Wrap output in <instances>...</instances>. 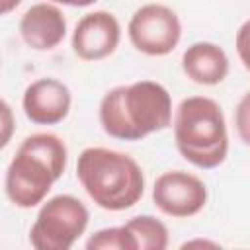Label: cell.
I'll use <instances>...</instances> for the list:
<instances>
[{
	"label": "cell",
	"instance_id": "cell-1",
	"mask_svg": "<svg viewBox=\"0 0 250 250\" xmlns=\"http://www.w3.org/2000/svg\"><path fill=\"white\" fill-rule=\"evenodd\" d=\"M100 125L117 141H141L172 123L170 92L154 80H137L107 90L98 107Z\"/></svg>",
	"mask_w": 250,
	"mask_h": 250
},
{
	"label": "cell",
	"instance_id": "cell-2",
	"mask_svg": "<svg viewBox=\"0 0 250 250\" xmlns=\"http://www.w3.org/2000/svg\"><path fill=\"white\" fill-rule=\"evenodd\" d=\"M68 148L49 131L27 135L18 146L4 174V191L12 205L31 209L41 205L53 184L66 170Z\"/></svg>",
	"mask_w": 250,
	"mask_h": 250
},
{
	"label": "cell",
	"instance_id": "cell-3",
	"mask_svg": "<svg viewBox=\"0 0 250 250\" xmlns=\"http://www.w3.org/2000/svg\"><path fill=\"white\" fill-rule=\"evenodd\" d=\"M76 178L100 209L113 213L131 209L145 193V174L139 162L105 146H88L78 154Z\"/></svg>",
	"mask_w": 250,
	"mask_h": 250
},
{
	"label": "cell",
	"instance_id": "cell-4",
	"mask_svg": "<svg viewBox=\"0 0 250 250\" xmlns=\"http://www.w3.org/2000/svg\"><path fill=\"white\" fill-rule=\"evenodd\" d=\"M172 131L184 160L201 170L219 168L229 154V129L223 107L207 96L184 98L172 115Z\"/></svg>",
	"mask_w": 250,
	"mask_h": 250
},
{
	"label": "cell",
	"instance_id": "cell-5",
	"mask_svg": "<svg viewBox=\"0 0 250 250\" xmlns=\"http://www.w3.org/2000/svg\"><path fill=\"white\" fill-rule=\"evenodd\" d=\"M90 223L88 207L70 193H59L41 203L29 229L35 250H70Z\"/></svg>",
	"mask_w": 250,
	"mask_h": 250
},
{
	"label": "cell",
	"instance_id": "cell-6",
	"mask_svg": "<svg viewBox=\"0 0 250 250\" xmlns=\"http://www.w3.org/2000/svg\"><path fill=\"white\" fill-rule=\"evenodd\" d=\"M131 45L148 57L170 55L182 39V21L178 14L160 2H148L137 8L127 23Z\"/></svg>",
	"mask_w": 250,
	"mask_h": 250
},
{
	"label": "cell",
	"instance_id": "cell-7",
	"mask_svg": "<svg viewBox=\"0 0 250 250\" xmlns=\"http://www.w3.org/2000/svg\"><path fill=\"white\" fill-rule=\"evenodd\" d=\"M207 186L205 182L186 170H166L152 186L154 207L174 219H188L203 211L207 205Z\"/></svg>",
	"mask_w": 250,
	"mask_h": 250
},
{
	"label": "cell",
	"instance_id": "cell-8",
	"mask_svg": "<svg viewBox=\"0 0 250 250\" xmlns=\"http://www.w3.org/2000/svg\"><path fill=\"white\" fill-rule=\"evenodd\" d=\"M121 41V25L115 14L107 10H94L84 14L74 25L70 45L82 61H102L115 53Z\"/></svg>",
	"mask_w": 250,
	"mask_h": 250
},
{
	"label": "cell",
	"instance_id": "cell-9",
	"mask_svg": "<svg viewBox=\"0 0 250 250\" xmlns=\"http://www.w3.org/2000/svg\"><path fill=\"white\" fill-rule=\"evenodd\" d=\"M72 94L57 78H37L23 90L21 107L25 117L35 125H57L70 113Z\"/></svg>",
	"mask_w": 250,
	"mask_h": 250
},
{
	"label": "cell",
	"instance_id": "cell-10",
	"mask_svg": "<svg viewBox=\"0 0 250 250\" xmlns=\"http://www.w3.org/2000/svg\"><path fill=\"white\" fill-rule=\"evenodd\" d=\"M20 35L33 51H53L66 35V18L57 4L37 2L23 12Z\"/></svg>",
	"mask_w": 250,
	"mask_h": 250
},
{
	"label": "cell",
	"instance_id": "cell-11",
	"mask_svg": "<svg viewBox=\"0 0 250 250\" xmlns=\"http://www.w3.org/2000/svg\"><path fill=\"white\" fill-rule=\"evenodd\" d=\"M229 68V57L217 43L195 41L182 53V70L195 84L217 86L227 78Z\"/></svg>",
	"mask_w": 250,
	"mask_h": 250
},
{
	"label": "cell",
	"instance_id": "cell-12",
	"mask_svg": "<svg viewBox=\"0 0 250 250\" xmlns=\"http://www.w3.org/2000/svg\"><path fill=\"white\" fill-rule=\"evenodd\" d=\"M133 250H164L168 248V227L152 215L131 217L125 225Z\"/></svg>",
	"mask_w": 250,
	"mask_h": 250
},
{
	"label": "cell",
	"instance_id": "cell-13",
	"mask_svg": "<svg viewBox=\"0 0 250 250\" xmlns=\"http://www.w3.org/2000/svg\"><path fill=\"white\" fill-rule=\"evenodd\" d=\"M86 250H133L131 240L123 225L119 227H105L96 230L86 240Z\"/></svg>",
	"mask_w": 250,
	"mask_h": 250
},
{
	"label": "cell",
	"instance_id": "cell-14",
	"mask_svg": "<svg viewBox=\"0 0 250 250\" xmlns=\"http://www.w3.org/2000/svg\"><path fill=\"white\" fill-rule=\"evenodd\" d=\"M16 133V115L12 105L0 98V150L6 148Z\"/></svg>",
	"mask_w": 250,
	"mask_h": 250
},
{
	"label": "cell",
	"instance_id": "cell-15",
	"mask_svg": "<svg viewBox=\"0 0 250 250\" xmlns=\"http://www.w3.org/2000/svg\"><path fill=\"white\" fill-rule=\"evenodd\" d=\"M53 4H62V6H72V8H86L92 6L98 0H51Z\"/></svg>",
	"mask_w": 250,
	"mask_h": 250
},
{
	"label": "cell",
	"instance_id": "cell-16",
	"mask_svg": "<svg viewBox=\"0 0 250 250\" xmlns=\"http://www.w3.org/2000/svg\"><path fill=\"white\" fill-rule=\"evenodd\" d=\"M20 4H21V0H0V16H6L10 12H14Z\"/></svg>",
	"mask_w": 250,
	"mask_h": 250
},
{
	"label": "cell",
	"instance_id": "cell-17",
	"mask_svg": "<svg viewBox=\"0 0 250 250\" xmlns=\"http://www.w3.org/2000/svg\"><path fill=\"white\" fill-rule=\"evenodd\" d=\"M193 246H207V248H219V244L217 242H211V240H201V238H197V240H188V242H184L182 244V248H193Z\"/></svg>",
	"mask_w": 250,
	"mask_h": 250
}]
</instances>
